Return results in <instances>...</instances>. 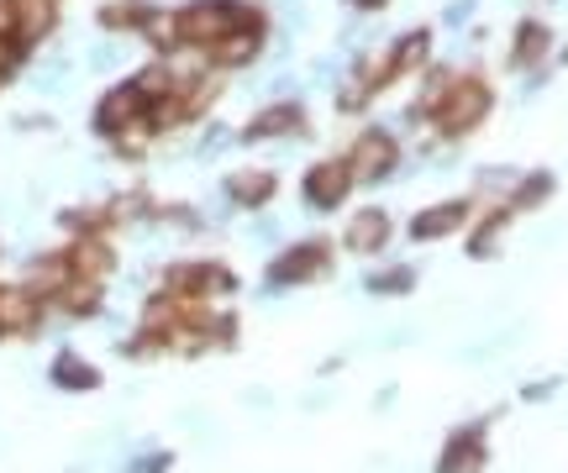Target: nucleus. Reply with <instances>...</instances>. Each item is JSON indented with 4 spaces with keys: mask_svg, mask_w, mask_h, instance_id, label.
Returning <instances> with one entry per match:
<instances>
[{
    "mask_svg": "<svg viewBox=\"0 0 568 473\" xmlns=\"http://www.w3.org/2000/svg\"><path fill=\"white\" fill-rule=\"evenodd\" d=\"M174 27H180L184 43H221L232 27H258V22H253V11H242V5L201 0V5H190L184 16H174Z\"/></svg>",
    "mask_w": 568,
    "mask_h": 473,
    "instance_id": "nucleus-1",
    "label": "nucleus"
},
{
    "mask_svg": "<svg viewBox=\"0 0 568 473\" xmlns=\"http://www.w3.org/2000/svg\"><path fill=\"white\" fill-rule=\"evenodd\" d=\"M484 111H490V89L484 85H458L448 100H437V121H443V132H452V137L469 132Z\"/></svg>",
    "mask_w": 568,
    "mask_h": 473,
    "instance_id": "nucleus-2",
    "label": "nucleus"
},
{
    "mask_svg": "<svg viewBox=\"0 0 568 473\" xmlns=\"http://www.w3.org/2000/svg\"><path fill=\"white\" fill-rule=\"evenodd\" d=\"M389 163H395V143L385 132H368V137H359V148L348 158V174H353V184H374V179L389 174Z\"/></svg>",
    "mask_w": 568,
    "mask_h": 473,
    "instance_id": "nucleus-3",
    "label": "nucleus"
},
{
    "mask_svg": "<svg viewBox=\"0 0 568 473\" xmlns=\"http://www.w3.org/2000/svg\"><path fill=\"white\" fill-rule=\"evenodd\" d=\"M353 190V174H348V163H316L311 174H305V201L316 210H331L342 195Z\"/></svg>",
    "mask_w": 568,
    "mask_h": 473,
    "instance_id": "nucleus-4",
    "label": "nucleus"
},
{
    "mask_svg": "<svg viewBox=\"0 0 568 473\" xmlns=\"http://www.w3.org/2000/svg\"><path fill=\"white\" fill-rule=\"evenodd\" d=\"M143 106H148V89H143V85H121L117 95H106V106L95 111V126H100V132H121L132 117H143Z\"/></svg>",
    "mask_w": 568,
    "mask_h": 473,
    "instance_id": "nucleus-5",
    "label": "nucleus"
},
{
    "mask_svg": "<svg viewBox=\"0 0 568 473\" xmlns=\"http://www.w3.org/2000/svg\"><path fill=\"white\" fill-rule=\"evenodd\" d=\"M479 469H484V442H479V426L452 432V442H448V452H443L437 473H479Z\"/></svg>",
    "mask_w": 568,
    "mask_h": 473,
    "instance_id": "nucleus-6",
    "label": "nucleus"
},
{
    "mask_svg": "<svg viewBox=\"0 0 568 473\" xmlns=\"http://www.w3.org/2000/svg\"><path fill=\"white\" fill-rule=\"evenodd\" d=\"M322 247H295V253H285L279 264H274V284H300V279H316L322 274Z\"/></svg>",
    "mask_w": 568,
    "mask_h": 473,
    "instance_id": "nucleus-7",
    "label": "nucleus"
},
{
    "mask_svg": "<svg viewBox=\"0 0 568 473\" xmlns=\"http://www.w3.org/2000/svg\"><path fill=\"white\" fill-rule=\"evenodd\" d=\"M463 216H469L463 201H448V206H437V210H421L416 221H411V237H421V242H426V237H448Z\"/></svg>",
    "mask_w": 568,
    "mask_h": 473,
    "instance_id": "nucleus-8",
    "label": "nucleus"
},
{
    "mask_svg": "<svg viewBox=\"0 0 568 473\" xmlns=\"http://www.w3.org/2000/svg\"><path fill=\"white\" fill-rule=\"evenodd\" d=\"M385 237H389L385 216H379V210H363V216H353V227H348V247H353V253H374Z\"/></svg>",
    "mask_w": 568,
    "mask_h": 473,
    "instance_id": "nucleus-9",
    "label": "nucleus"
},
{
    "mask_svg": "<svg viewBox=\"0 0 568 473\" xmlns=\"http://www.w3.org/2000/svg\"><path fill=\"white\" fill-rule=\"evenodd\" d=\"M32 322H37L32 295H22V290H0V337H5V331H27Z\"/></svg>",
    "mask_w": 568,
    "mask_h": 473,
    "instance_id": "nucleus-10",
    "label": "nucleus"
},
{
    "mask_svg": "<svg viewBox=\"0 0 568 473\" xmlns=\"http://www.w3.org/2000/svg\"><path fill=\"white\" fill-rule=\"evenodd\" d=\"M53 22V0H16V37H43Z\"/></svg>",
    "mask_w": 568,
    "mask_h": 473,
    "instance_id": "nucleus-11",
    "label": "nucleus"
},
{
    "mask_svg": "<svg viewBox=\"0 0 568 473\" xmlns=\"http://www.w3.org/2000/svg\"><path fill=\"white\" fill-rule=\"evenodd\" d=\"M300 126V106H279V111H264V117L247 126V137L258 143V137H279V132H295Z\"/></svg>",
    "mask_w": 568,
    "mask_h": 473,
    "instance_id": "nucleus-12",
    "label": "nucleus"
},
{
    "mask_svg": "<svg viewBox=\"0 0 568 473\" xmlns=\"http://www.w3.org/2000/svg\"><path fill=\"white\" fill-rule=\"evenodd\" d=\"M95 379H100V374H95L90 363H80L74 353H63L59 363H53V385H63V389H95Z\"/></svg>",
    "mask_w": 568,
    "mask_h": 473,
    "instance_id": "nucleus-13",
    "label": "nucleus"
},
{
    "mask_svg": "<svg viewBox=\"0 0 568 473\" xmlns=\"http://www.w3.org/2000/svg\"><path fill=\"white\" fill-rule=\"evenodd\" d=\"M547 53V27L537 22H527V27L516 32V48H510V63H537Z\"/></svg>",
    "mask_w": 568,
    "mask_h": 473,
    "instance_id": "nucleus-14",
    "label": "nucleus"
},
{
    "mask_svg": "<svg viewBox=\"0 0 568 473\" xmlns=\"http://www.w3.org/2000/svg\"><path fill=\"white\" fill-rule=\"evenodd\" d=\"M216 53L227 63H247L253 53H258V27H242V32H227L221 43H216Z\"/></svg>",
    "mask_w": 568,
    "mask_h": 473,
    "instance_id": "nucleus-15",
    "label": "nucleus"
},
{
    "mask_svg": "<svg viewBox=\"0 0 568 473\" xmlns=\"http://www.w3.org/2000/svg\"><path fill=\"white\" fill-rule=\"evenodd\" d=\"M269 195H274L269 174H238L232 179V201H242V206H258V201H269Z\"/></svg>",
    "mask_w": 568,
    "mask_h": 473,
    "instance_id": "nucleus-16",
    "label": "nucleus"
},
{
    "mask_svg": "<svg viewBox=\"0 0 568 473\" xmlns=\"http://www.w3.org/2000/svg\"><path fill=\"white\" fill-rule=\"evenodd\" d=\"M74 264H80L85 279H95V274L111 268V247H106V242H80V247H74Z\"/></svg>",
    "mask_w": 568,
    "mask_h": 473,
    "instance_id": "nucleus-17",
    "label": "nucleus"
},
{
    "mask_svg": "<svg viewBox=\"0 0 568 473\" xmlns=\"http://www.w3.org/2000/svg\"><path fill=\"white\" fill-rule=\"evenodd\" d=\"M411 284H416V274H411V268H395V274H374V279H368V290H374V295H406Z\"/></svg>",
    "mask_w": 568,
    "mask_h": 473,
    "instance_id": "nucleus-18",
    "label": "nucleus"
},
{
    "mask_svg": "<svg viewBox=\"0 0 568 473\" xmlns=\"http://www.w3.org/2000/svg\"><path fill=\"white\" fill-rule=\"evenodd\" d=\"M547 190H553V174H532V179H527V190L516 195V210L542 206V201H547Z\"/></svg>",
    "mask_w": 568,
    "mask_h": 473,
    "instance_id": "nucleus-19",
    "label": "nucleus"
},
{
    "mask_svg": "<svg viewBox=\"0 0 568 473\" xmlns=\"http://www.w3.org/2000/svg\"><path fill=\"white\" fill-rule=\"evenodd\" d=\"M421 53H426V32H411V37H406V43H400L389 59H395V69H400V63H416Z\"/></svg>",
    "mask_w": 568,
    "mask_h": 473,
    "instance_id": "nucleus-20",
    "label": "nucleus"
},
{
    "mask_svg": "<svg viewBox=\"0 0 568 473\" xmlns=\"http://www.w3.org/2000/svg\"><path fill=\"white\" fill-rule=\"evenodd\" d=\"M63 305H69L74 316H85V311L95 305V284H80V290H69V295H63Z\"/></svg>",
    "mask_w": 568,
    "mask_h": 473,
    "instance_id": "nucleus-21",
    "label": "nucleus"
},
{
    "mask_svg": "<svg viewBox=\"0 0 568 473\" xmlns=\"http://www.w3.org/2000/svg\"><path fill=\"white\" fill-rule=\"evenodd\" d=\"M164 469H169V452H148L143 463H132L126 473H164Z\"/></svg>",
    "mask_w": 568,
    "mask_h": 473,
    "instance_id": "nucleus-22",
    "label": "nucleus"
},
{
    "mask_svg": "<svg viewBox=\"0 0 568 473\" xmlns=\"http://www.w3.org/2000/svg\"><path fill=\"white\" fill-rule=\"evenodd\" d=\"M16 32V0H0V37Z\"/></svg>",
    "mask_w": 568,
    "mask_h": 473,
    "instance_id": "nucleus-23",
    "label": "nucleus"
},
{
    "mask_svg": "<svg viewBox=\"0 0 568 473\" xmlns=\"http://www.w3.org/2000/svg\"><path fill=\"white\" fill-rule=\"evenodd\" d=\"M359 5H379V0H359Z\"/></svg>",
    "mask_w": 568,
    "mask_h": 473,
    "instance_id": "nucleus-24",
    "label": "nucleus"
}]
</instances>
